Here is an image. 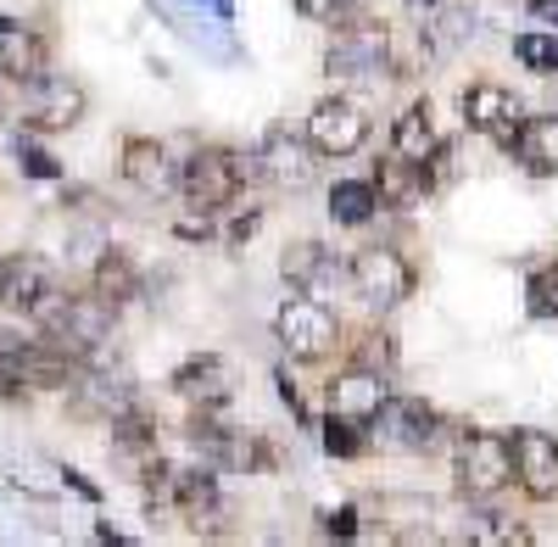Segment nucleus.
<instances>
[{"label": "nucleus", "mask_w": 558, "mask_h": 547, "mask_svg": "<svg viewBox=\"0 0 558 547\" xmlns=\"http://www.w3.org/2000/svg\"><path fill=\"white\" fill-rule=\"evenodd\" d=\"M463 123H470L475 134H486V141L508 146L531 118H525V101L508 84H470L463 89Z\"/></svg>", "instance_id": "1a4fd4ad"}, {"label": "nucleus", "mask_w": 558, "mask_h": 547, "mask_svg": "<svg viewBox=\"0 0 558 547\" xmlns=\"http://www.w3.org/2000/svg\"><path fill=\"white\" fill-rule=\"evenodd\" d=\"M430 162H418V157H402V151H391L386 162H380V179H375V196H380V207H397V212H408V207H425V196H430Z\"/></svg>", "instance_id": "4468645a"}, {"label": "nucleus", "mask_w": 558, "mask_h": 547, "mask_svg": "<svg viewBox=\"0 0 558 547\" xmlns=\"http://www.w3.org/2000/svg\"><path fill=\"white\" fill-rule=\"evenodd\" d=\"M536 7H542V12H558V0H536Z\"/></svg>", "instance_id": "72a5a7b5"}, {"label": "nucleus", "mask_w": 558, "mask_h": 547, "mask_svg": "<svg viewBox=\"0 0 558 547\" xmlns=\"http://www.w3.org/2000/svg\"><path fill=\"white\" fill-rule=\"evenodd\" d=\"M168 497L184 509V520H191L196 531L223 520V503H218V481L207 470H184V475H168Z\"/></svg>", "instance_id": "6ab92c4d"}, {"label": "nucleus", "mask_w": 558, "mask_h": 547, "mask_svg": "<svg viewBox=\"0 0 558 547\" xmlns=\"http://www.w3.org/2000/svg\"><path fill=\"white\" fill-rule=\"evenodd\" d=\"M375 441L386 447V452H430L436 441H441V414L430 402H418V397H386L380 402V414H375Z\"/></svg>", "instance_id": "39448f33"}, {"label": "nucleus", "mask_w": 558, "mask_h": 547, "mask_svg": "<svg viewBox=\"0 0 558 547\" xmlns=\"http://www.w3.org/2000/svg\"><path fill=\"white\" fill-rule=\"evenodd\" d=\"M330 78H368V73H391V28L386 23H341V34L324 51Z\"/></svg>", "instance_id": "20e7f679"}, {"label": "nucleus", "mask_w": 558, "mask_h": 547, "mask_svg": "<svg viewBox=\"0 0 558 547\" xmlns=\"http://www.w3.org/2000/svg\"><path fill=\"white\" fill-rule=\"evenodd\" d=\"M375 207H380L375 179H341V185L330 191V218H336V223H347V230L368 223V218H375Z\"/></svg>", "instance_id": "5701e85b"}, {"label": "nucleus", "mask_w": 558, "mask_h": 547, "mask_svg": "<svg viewBox=\"0 0 558 547\" xmlns=\"http://www.w3.org/2000/svg\"><path fill=\"white\" fill-rule=\"evenodd\" d=\"M347 280H352V291L375 307V313H391V307L413 291V268H408V257L391 252V246H368V252L352 257Z\"/></svg>", "instance_id": "0eeeda50"}, {"label": "nucleus", "mask_w": 558, "mask_h": 547, "mask_svg": "<svg viewBox=\"0 0 558 547\" xmlns=\"http://www.w3.org/2000/svg\"><path fill=\"white\" fill-rule=\"evenodd\" d=\"M324 525H330V536H352V531H357V514H352V509H336Z\"/></svg>", "instance_id": "7c9ffc66"}, {"label": "nucleus", "mask_w": 558, "mask_h": 547, "mask_svg": "<svg viewBox=\"0 0 558 547\" xmlns=\"http://www.w3.org/2000/svg\"><path fill=\"white\" fill-rule=\"evenodd\" d=\"M274 336H279V347H286L296 363H318L324 352H330V347L341 341V318H336L330 307H324L318 296H296V302L279 307Z\"/></svg>", "instance_id": "7ed1b4c3"}, {"label": "nucleus", "mask_w": 558, "mask_h": 547, "mask_svg": "<svg viewBox=\"0 0 558 547\" xmlns=\"http://www.w3.org/2000/svg\"><path fill=\"white\" fill-rule=\"evenodd\" d=\"M324 397H330V420H347V425H363L368 430V425H375V414H380V402L391 397V386H386V375L347 363Z\"/></svg>", "instance_id": "9b49d317"}, {"label": "nucleus", "mask_w": 558, "mask_h": 547, "mask_svg": "<svg viewBox=\"0 0 558 547\" xmlns=\"http://www.w3.org/2000/svg\"><path fill=\"white\" fill-rule=\"evenodd\" d=\"M123 179L134 191H146V196H168L179 191V168L168 157L162 141H146V134H134V141L123 146Z\"/></svg>", "instance_id": "2eb2a0df"}, {"label": "nucleus", "mask_w": 558, "mask_h": 547, "mask_svg": "<svg viewBox=\"0 0 558 547\" xmlns=\"http://www.w3.org/2000/svg\"><path fill=\"white\" fill-rule=\"evenodd\" d=\"M57 291V274H51V263L45 257H34V252H23V257H12L7 263V285H0V307H12V313H34L45 296Z\"/></svg>", "instance_id": "dca6fc26"}, {"label": "nucleus", "mask_w": 558, "mask_h": 547, "mask_svg": "<svg viewBox=\"0 0 558 547\" xmlns=\"http://www.w3.org/2000/svg\"><path fill=\"white\" fill-rule=\"evenodd\" d=\"M514 447V481L531 503H553L558 497V441L547 430H514L508 436Z\"/></svg>", "instance_id": "9d476101"}, {"label": "nucleus", "mask_w": 558, "mask_h": 547, "mask_svg": "<svg viewBox=\"0 0 558 547\" xmlns=\"http://www.w3.org/2000/svg\"><path fill=\"white\" fill-rule=\"evenodd\" d=\"M17 162H23V173H34V179H57L62 168L51 162V151H39L34 141H17Z\"/></svg>", "instance_id": "c756f323"}, {"label": "nucleus", "mask_w": 558, "mask_h": 547, "mask_svg": "<svg viewBox=\"0 0 558 547\" xmlns=\"http://www.w3.org/2000/svg\"><path fill=\"white\" fill-rule=\"evenodd\" d=\"M84 107H89V96H84V84H73V78H34L28 84V129H39V134H62V129H73L78 118H84Z\"/></svg>", "instance_id": "f8f14e48"}, {"label": "nucleus", "mask_w": 558, "mask_h": 547, "mask_svg": "<svg viewBox=\"0 0 558 547\" xmlns=\"http://www.w3.org/2000/svg\"><path fill=\"white\" fill-rule=\"evenodd\" d=\"M391 151L418 157V162H436V157H441L436 123H430V101H413V107L397 118V129H391Z\"/></svg>", "instance_id": "412c9836"}, {"label": "nucleus", "mask_w": 558, "mask_h": 547, "mask_svg": "<svg viewBox=\"0 0 558 547\" xmlns=\"http://www.w3.org/2000/svg\"><path fill=\"white\" fill-rule=\"evenodd\" d=\"M279 274H286L296 291H318L324 280H336V285H341V274H347V268H341L330 252H324L318 241H291L286 252H279Z\"/></svg>", "instance_id": "a211bd4d"}, {"label": "nucleus", "mask_w": 558, "mask_h": 547, "mask_svg": "<svg viewBox=\"0 0 558 547\" xmlns=\"http://www.w3.org/2000/svg\"><path fill=\"white\" fill-rule=\"evenodd\" d=\"M363 0H296V12L313 17V23H347Z\"/></svg>", "instance_id": "c85d7f7f"}, {"label": "nucleus", "mask_w": 558, "mask_h": 547, "mask_svg": "<svg viewBox=\"0 0 558 547\" xmlns=\"http://www.w3.org/2000/svg\"><path fill=\"white\" fill-rule=\"evenodd\" d=\"M173 386L191 397V402H202V408H218V402L229 397V369H223L218 357H191V363L173 375Z\"/></svg>", "instance_id": "4be33fe9"}, {"label": "nucleus", "mask_w": 558, "mask_h": 547, "mask_svg": "<svg viewBox=\"0 0 558 547\" xmlns=\"http://www.w3.org/2000/svg\"><path fill=\"white\" fill-rule=\"evenodd\" d=\"M252 179H257V157L207 146V151H196L191 162L179 168V191H184V202H191L196 212H223Z\"/></svg>", "instance_id": "f257e3e1"}, {"label": "nucleus", "mask_w": 558, "mask_h": 547, "mask_svg": "<svg viewBox=\"0 0 558 547\" xmlns=\"http://www.w3.org/2000/svg\"><path fill=\"white\" fill-rule=\"evenodd\" d=\"M363 141H368V118H363L357 101L324 96V101L307 112V146H313L318 157H352V151H363Z\"/></svg>", "instance_id": "6e6552de"}, {"label": "nucleus", "mask_w": 558, "mask_h": 547, "mask_svg": "<svg viewBox=\"0 0 558 547\" xmlns=\"http://www.w3.org/2000/svg\"><path fill=\"white\" fill-rule=\"evenodd\" d=\"M73 414L112 425V420L134 414V386L123 375H107L101 363H89V369H78V380H73Z\"/></svg>", "instance_id": "ddd939ff"}, {"label": "nucleus", "mask_w": 558, "mask_h": 547, "mask_svg": "<svg viewBox=\"0 0 558 547\" xmlns=\"http://www.w3.org/2000/svg\"><path fill=\"white\" fill-rule=\"evenodd\" d=\"M413 7H418V0H413ZM425 7H441V0H425Z\"/></svg>", "instance_id": "f704fd0d"}, {"label": "nucleus", "mask_w": 558, "mask_h": 547, "mask_svg": "<svg viewBox=\"0 0 558 547\" xmlns=\"http://www.w3.org/2000/svg\"><path fill=\"white\" fill-rule=\"evenodd\" d=\"M475 34V17L463 12V7H447L441 0V12H436V23H430V45H436V57H447L458 39H470Z\"/></svg>", "instance_id": "393cba45"}, {"label": "nucleus", "mask_w": 558, "mask_h": 547, "mask_svg": "<svg viewBox=\"0 0 558 547\" xmlns=\"http://www.w3.org/2000/svg\"><path fill=\"white\" fill-rule=\"evenodd\" d=\"M89 291H96L101 302H112V307L134 302V296H140V268H134V257H129L123 246L101 252V257H96V274H89Z\"/></svg>", "instance_id": "aec40b11"}, {"label": "nucleus", "mask_w": 558, "mask_h": 547, "mask_svg": "<svg viewBox=\"0 0 558 547\" xmlns=\"http://www.w3.org/2000/svg\"><path fill=\"white\" fill-rule=\"evenodd\" d=\"M257 230V212H246V218H235V230H229V241H246Z\"/></svg>", "instance_id": "2f4dec72"}, {"label": "nucleus", "mask_w": 558, "mask_h": 547, "mask_svg": "<svg viewBox=\"0 0 558 547\" xmlns=\"http://www.w3.org/2000/svg\"><path fill=\"white\" fill-rule=\"evenodd\" d=\"M452 481H458L463 497H475V503L508 491V486H514V447H508V436L502 430L458 436V447H452Z\"/></svg>", "instance_id": "f03ea898"}, {"label": "nucleus", "mask_w": 558, "mask_h": 547, "mask_svg": "<svg viewBox=\"0 0 558 547\" xmlns=\"http://www.w3.org/2000/svg\"><path fill=\"white\" fill-rule=\"evenodd\" d=\"M368 441H363V425H347V420H330L324 425V452L330 459H357Z\"/></svg>", "instance_id": "bb28decb"}, {"label": "nucleus", "mask_w": 558, "mask_h": 547, "mask_svg": "<svg viewBox=\"0 0 558 547\" xmlns=\"http://www.w3.org/2000/svg\"><path fill=\"white\" fill-rule=\"evenodd\" d=\"M257 179L274 191H307L318 179V151L307 146V134L296 129H268L257 146Z\"/></svg>", "instance_id": "423d86ee"}, {"label": "nucleus", "mask_w": 558, "mask_h": 547, "mask_svg": "<svg viewBox=\"0 0 558 547\" xmlns=\"http://www.w3.org/2000/svg\"><path fill=\"white\" fill-rule=\"evenodd\" d=\"M7 263H12V252H0V285H7Z\"/></svg>", "instance_id": "473e14b6"}, {"label": "nucleus", "mask_w": 558, "mask_h": 547, "mask_svg": "<svg viewBox=\"0 0 558 547\" xmlns=\"http://www.w3.org/2000/svg\"><path fill=\"white\" fill-rule=\"evenodd\" d=\"M514 57H520L531 73L553 78V73H558V34H542V28L520 34V39H514Z\"/></svg>", "instance_id": "b1692460"}, {"label": "nucleus", "mask_w": 558, "mask_h": 547, "mask_svg": "<svg viewBox=\"0 0 558 547\" xmlns=\"http://www.w3.org/2000/svg\"><path fill=\"white\" fill-rule=\"evenodd\" d=\"M391 357H397V347H391V336H386V330H368V336L352 347V363H357V369H375V375H386V369H391Z\"/></svg>", "instance_id": "a878e982"}, {"label": "nucleus", "mask_w": 558, "mask_h": 547, "mask_svg": "<svg viewBox=\"0 0 558 547\" xmlns=\"http://www.w3.org/2000/svg\"><path fill=\"white\" fill-rule=\"evenodd\" d=\"M531 313L536 318H558V268H542L531 280Z\"/></svg>", "instance_id": "cd10ccee"}, {"label": "nucleus", "mask_w": 558, "mask_h": 547, "mask_svg": "<svg viewBox=\"0 0 558 547\" xmlns=\"http://www.w3.org/2000/svg\"><path fill=\"white\" fill-rule=\"evenodd\" d=\"M0 78H12V84H34L45 78V39L23 23H7L0 17Z\"/></svg>", "instance_id": "f3484780"}]
</instances>
